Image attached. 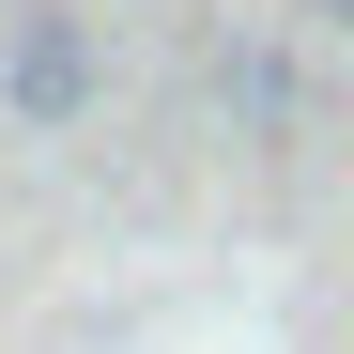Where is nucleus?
Segmentation results:
<instances>
[{
	"label": "nucleus",
	"instance_id": "f03ea898",
	"mask_svg": "<svg viewBox=\"0 0 354 354\" xmlns=\"http://www.w3.org/2000/svg\"><path fill=\"white\" fill-rule=\"evenodd\" d=\"M308 16H339V31H354V0H308Z\"/></svg>",
	"mask_w": 354,
	"mask_h": 354
},
{
	"label": "nucleus",
	"instance_id": "f257e3e1",
	"mask_svg": "<svg viewBox=\"0 0 354 354\" xmlns=\"http://www.w3.org/2000/svg\"><path fill=\"white\" fill-rule=\"evenodd\" d=\"M0 93H16L31 124H77V93H93V31H77V16H16V46H0Z\"/></svg>",
	"mask_w": 354,
	"mask_h": 354
}]
</instances>
